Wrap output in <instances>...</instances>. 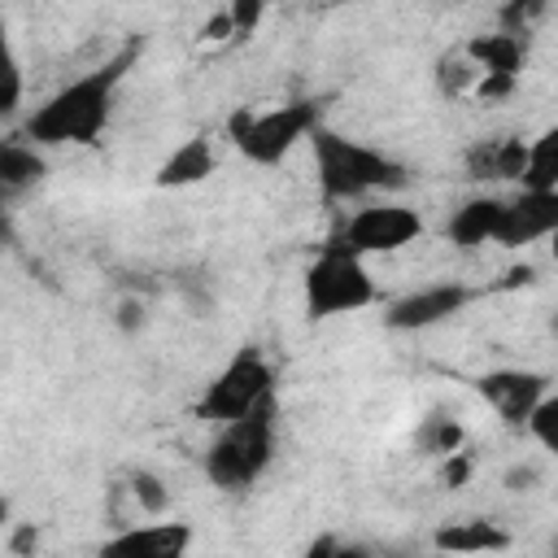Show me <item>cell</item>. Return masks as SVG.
Wrapping results in <instances>:
<instances>
[{
  "instance_id": "cell-1",
  "label": "cell",
  "mask_w": 558,
  "mask_h": 558,
  "mask_svg": "<svg viewBox=\"0 0 558 558\" xmlns=\"http://www.w3.org/2000/svg\"><path fill=\"white\" fill-rule=\"evenodd\" d=\"M135 57H140V44H126L105 65L61 83L44 105H35L26 113L22 135L39 148H96L109 126L118 87H122L126 70L135 65Z\"/></svg>"
},
{
  "instance_id": "cell-2",
  "label": "cell",
  "mask_w": 558,
  "mask_h": 558,
  "mask_svg": "<svg viewBox=\"0 0 558 558\" xmlns=\"http://www.w3.org/2000/svg\"><path fill=\"white\" fill-rule=\"evenodd\" d=\"M314 148V179L323 201L331 205H349V201H366V196H388L410 187V170L388 157L384 148H371L362 140H349L331 126H318L310 135Z\"/></svg>"
},
{
  "instance_id": "cell-3",
  "label": "cell",
  "mask_w": 558,
  "mask_h": 558,
  "mask_svg": "<svg viewBox=\"0 0 558 558\" xmlns=\"http://www.w3.org/2000/svg\"><path fill=\"white\" fill-rule=\"evenodd\" d=\"M275 418H279V397L262 401L244 418L218 423L209 449H205V480L218 493H248L275 462Z\"/></svg>"
},
{
  "instance_id": "cell-4",
  "label": "cell",
  "mask_w": 558,
  "mask_h": 558,
  "mask_svg": "<svg viewBox=\"0 0 558 558\" xmlns=\"http://www.w3.org/2000/svg\"><path fill=\"white\" fill-rule=\"evenodd\" d=\"M323 126L318 100H288L275 109H235L227 118V140L248 166H283L296 144H305Z\"/></svg>"
},
{
  "instance_id": "cell-5",
  "label": "cell",
  "mask_w": 558,
  "mask_h": 558,
  "mask_svg": "<svg viewBox=\"0 0 558 558\" xmlns=\"http://www.w3.org/2000/svg\"><path fill=\"white\" fill-rule=\"evenodd\" d=\"M375 301H379V288L366 270V257H357L349 248L323 244L318 257L301 275V310L310 323L344 318V314H357Z\"/></svg>"
},
{
  "instance_id": "cell-6",
  "label": "cell",
  "mask_w": 558,
  "mask_h": 558,
  "mask_svg": "<svg viewBox=\"0 0 558 558\" xmlns=\"http://www.w3.org/2000/svg\"><path fill=\"white\" fill-rule=\"evenodd\" d=\"M275 397V366H270V357L257 349V344H244V349H235L227 362H222V371L205 384V392L196 397V405H192V414L201 418V423H231V418H244L248 410H257L262 401H270Z\"/></svg>"
},
{
  "instance_id": "cell-7",
  "label": "cell",
  "mask_w": 558,
  "mask_h": 558,
  "mask_svg": "<svg viewBox=\"0 0 558 558\" xmlns=\"http://www.w3.org/2000/svg\"><path fill=\"white\" fill-rule=\"evenodd\" d=\"M418 235H423L418 209L397 205V201H379V205H362L349 218H340L323 244L349 248L357 257H379V253H397V248L414 244Z\"/></svg>"
},
{
  "instance_id": "cell-8",
  "label": "cell",
  "mask_w": 558,
  "mask_h": 558,
  "mask_svg": "<svg viewBox=\"0 0 558 558\" xmlns=\"http://www.w3.org/2000/svg\"><path fill=\"white\" fill-rule=\"evenodd\" d=\"M466 301H471V288L458 279L423 283V288H410L405 296L384 305V327L388 331H427V327H440L453 314H462Z\"/></svg>"
},
{
  "instance_id": "cell-9",
  "label": "cell",
  "mask_w": 558,
  "mask_h": 558,
  "mask_svg": "<svg viewBox=\"0 0 558 558\" xmlns=\"http://www.w3.org/2000/svg\"><path fill=\"white\" fill-rule=\"evenodd\" d=\"M475 392L488 401V410L510 427V432H523L536 401L549 392V379L541 371H523V366H497V371H484L475 379Z\"/></svg>"
},
{
  "instance_id": "cell-10",
  "label": "cell",
  "mask_w": 558,
  "mask_h": 558,
  "mask_svg": "<svg viewBox=\"0 0 558 558\" xmlns=\"http://www.w3.org/2000/svg\"><path fill=\"white\" fill-rule=\"evenodd\" d=\"M558 231V187H519L506 201V218L497 231L501 248H527Z\"/></svg>"
},
{
  "instance_id": "cell-11",
  "label": "cell",
  "mask_w": 558,
  "mask_h": 558,
  "mask_svg": "<svg viewBox=\"0 0 558 558\" xmlns=\"http://www.w3.org/2000/svg\"><path fill=\"white\" fill-rule=\"evenodd\" d=\"M192 549V523H126L118 536L105 541V554H126V558H179Z\"/></svg>"
},
{
  "instance_id": "cell-12",
  "label": "cell",
  "mask_w": 558,
  "mask_h": 558,
  "mask_svg": "<svg viewBox=\"0 0 558 558\" xmlns=\"http://www.w3.org/2000/svg\"><path fill=\"white\" fill-rule=\"evenodd\" d=\"M501 218H506V201L493 196V192H480V196H466L449 222H445V240L462 253H475L484 244H497V231H501Z\"/></svg>"
},
{
  "instance_id": "cell-13",
  "label": "cell",
  "mask_w": 558,
  "mask_h": 558,
  "mask_svg": "<svg viewBox=\"0 0 558 558\" xmlns=\"http://www.w3.org/2000/svg\"><path fill=\"white\" fill-rule=\"evenodd\" d=\"M466 174L475 183H519L527 170V140L523 135H493L475 140L462 157Z\"/></svg>"
},
{
  "instance_id": "cell-14",
  "label": "cell",
  "mask_w": 558,
  "mask_h": 558,
  "mask_svg": "<svg viewBox=\"0 0 558 558\" xmlns=\"http://www.w3.org/2000/svg\"><path fill=\"white\" fill-rule=\"evenodd\" d=\"M218 170V148L209 135H187L174 153H166V161L153 170V187L170 192V187H196Z\"/></svg>"
},
{
  "instance_id": "cell-15",
  "label": "cell",
  "mask_w": 558,
  "mask_h": 558,
  "mask_svg": "<svg viewBox=\"0 0 558 558\" xmlns=\"http://www.w3.org/2000/svg\"><path fill=\"white\" fill-rule=\"evenodd\" d=\"M44 174H48V157H44V148L31 144L22 131L0 144V192H4V196L31 192L35 183H44Z\"/></svg>"
},
{
  "instance_id": "cell-16",
  "label": "cell",
  "mask_w": 558,
  "mask_h": 558,
  "mask_svg": "<svg viewBox=\"0 0 558 558\" xmlns=\"http://www.w3.org/2000/svg\"><path fill=\"white\" fill-rule=\"evenodd\" d=\"M466 52L475 57V65L484 74H501V78H523V65H527V39L519 35H506V31H484V35H471L466 39Z\"/></svg>"
},
{
  "instance_id": "cell-17",
  "label": "cell",
  "mask_w": 558,
  "mask_h": 558,
  "mask_svg": "<svg viewBox=\"0 0 558 558\" xmlns=\"http://www.w3.org/2000/svg\"><path fill=\"white\" fill-rule=\"evenodd\" d=\"M432 545L445 554H493V549H510V532H501L488 519H462V523H440L432 532Z\"/></svg>"
},
{
  "instance_id": "cell-18",
  "label": "cell",
  "mask_w": 558,
  "mask_h": 558,
  "mask_svg": "<svg viewBox=\"0 0 558 558\" xmlns=\"http://www.w3.org/2000/svg\"><path fill=\"white\" fill-rule=\"evenodd\" d=\"M436 92L445 96V100H471V92H475V83L484 78V70L475 65V57L466 52V44H458V48H445L440 57H436Z\"/></svg>"
},
{
  "instance_id": "cell-19",
  "label": "cell",
  "mask_w": 558,
  "mask_h": 558,
  "mask_svg": "<svg viewBox=\"0 0 558 558\" xmlns=\"http://www.w3.org/2000/svg\"><path fill=\"white\" fill-rule=\"evenodd\" d=\"M519 187H558V122L527 140V170Z\"/></svg>"
},
{
  "instance_id": "cell-20",
  "label": "cell",
  "mask_w": 558,
  "mask_h": 558,
  "mask_svg": "<svg viewBox=\"0 0 558 558\" xmlns=\"http://www.w3.org/2000/svg\"><path fill=\"white\" fill-rule=\"evenodd\" d=\"M545 17H549V0H506L497 9V31L519 35V39H532Z\"/></svg>"
},
{
  "instance_id": "cell-21",
  "label": "cell",
  "mask_w": 558,
  "mask_h": 558,
  "mask_svg": "<svg viewBox=\"0 0 558 558\" xmlns=\"http://www.w3.org/2000/svg\"><path fill=\"white\" fill-rule=\"evenodd\" d=\"M466 445V427L458 418H445V414H432L423 427H418V449L432 453V458H449Z\"/></svg>"
},
{
  "instance_id": "cell-22",
  "label": "cell",
  "mask_w": 558,
  "mask_h": 558,
  "mask_svg": "<svg viewBox=\"0 0 558 558\" xmlns=\"http://www.w3.org/2000/svg\"><path fill=\"white\" fill-rule=\"evenodd\" d=\"M126 488H131V497H135L140 514H153V519H161V514L170 510V488H166V480H161L157 471H148V466L131 471Z\"/></svg>"
},
{
  "instance_id": "cell-23",
  "label": "cell",
  "mask_w": 558,
  "mask_h": 558,
  "mask_svg": "<svg viewBox=\"0 0 558 558\" xmlns=\"http://www.w3.org/2000/svg\"><path fill=\"white\" fill-rule=\"evenodd\" d=\"M523 432H527L545 453L558 458V392H545V397L536 401V410H532V418H527Z\"/></svg>"
},
{
  "instance_id": "cell-24",
  "label": "cell",
  "mask_w": 558,
  "mask_h": 558,
  "mask_svg": "<svg viewBox=\"0 0 558 558\" xmlns=\"http://www.w3.org/2000/svg\"><path fill=\"white\" fill-rule=\"evenodd\" d=\"M222 9L231 13L235 39H253V35H257V26H262V17H266V9H270V0H227Z\"/></svg>"
},
{
  "instance_id": "cell-25",
  "label": "cell",
  "mask_w": 558,
  "mask_h": 558,
  "mask_svg": "<svg viewBox=\"0 0 558 558\" xmlns=\"http://www.w3.org/2000/svg\"><path fill=\"white\" fill-rule=\"evenodd\" d=\"M471 471H475V462H471V453H466V449H458V453L440 458V484H445V488H462V484L471 480Z\"/></svg>"
},
{
  "instance_id": "cell-26",
  "label": "cell",
  "mask_w": 558,
  "mask_h": 558,
  "mask_svg": "<svg viewBox=\"0 0 558 558\" xmlns=\"http://www.w3.org/2000/svg\"><path fill=\"white\" fill-rule=\"evenodd\" d=\"M113 323H118L126 336L144 331V323H148V310H144V301H140V296H122V301H118V314H113Z\"/></svg>"
},
{
  "instance_id": "cell-27",
  "label": "cell",
  "mask_w": 558,
  "mask_h": 558,
  "mask_svg": "<svg viewBox=\"0 0 558 558\" xmlns=\"http://www.w3.org/2000/svg\"><path fill=\"white\" fill-rule=\"evenodd\" d=\"M201 39L205 44H227V39H235V26H231V13L227 9H218L205 26H201Z\"/></svg>"
},
{
  "instance_id": "cell-28",
  "label": "cell",
  "mask_w": 558,
  "mask_h": 558,
  "mask_svg": "<svg viewBox=\"0 0 558 558\" xmlns=\"http://www.w3.org/2000/svg\"><path fill=\"white\" fill-rule=\"evenodd\" d=\"M541 484V471L532 466V462H514L510 471H506V488L510 493H532Z\"/></svg>"
},
{
  "instance_id": "cell-29",
  "label": "cell",
  "mask_w": 558,
  "mask_h": 558,
  "mask_svg": "<svg viewBox=\"0 0 558 558\" xmlns=\"http://www.w3.org/2000/svg\"><path fill=\"white\" fill-rule=\"evenodd\" d=\"M17 105H22V70H17V61H9V96H4V113H17Z\"/></svg>"
},
{
  "instance_id": "cell-30",
  "label": "cell",
  "mask_w": 558,
  "mask_h": 558,
  "mask_svg": "<svg viewBox=\"0 0 558 558\" xmlns=\"http://www.w3.org/2000/svg\"><path fill=\"white\" fill-rule=\"evenodd\" d=\"M536 279V270L532 266H514L510 275H506V288H519V283H532Z\"/></svg>"
},
{
  "instance_id": "cell-31",
  "label": "cell",
  "mask_w": 558,
  "mask_h": 558,
  "mask_svg": "<svg viewBox=\"0 0 558 558\" xmlns=\"http://www.w3.org/2000/svg\"><path fill=\"white\" fill-rule=\"evenodd\" d=\"M549 331H554V336H558V314H554V323H549Z\"/></svg>"
},
{
  "instance_id": "cell-32",
  "label": "cell",
  "mask_w": 558,
  "mask_h": 558,
  "mask_svg": "<svg viewBox=\"0 0 558 558\" xmlns=\"http://www.w3.org/2000/svg\"><path fill=\"white\" fill-rule=\"evenodd\" d=\"M549 240H554V257H558V231H554V235H549Z\"/></svg>"
},
{
  "instance_id": "cell-33",
  "label": "cell",
  "mask_w": 558,
  "mask_h": 558,
  "mask_svg": "<svg viewBox=\"0 0 558 558\" xmlns=\"http://www.w3.org/2000/svg\"><path fill=\"white\" fill-rule=\"evenodd\" d=\"M554 554H558V545H554Z\"/></svg>"
}]
</instances>
